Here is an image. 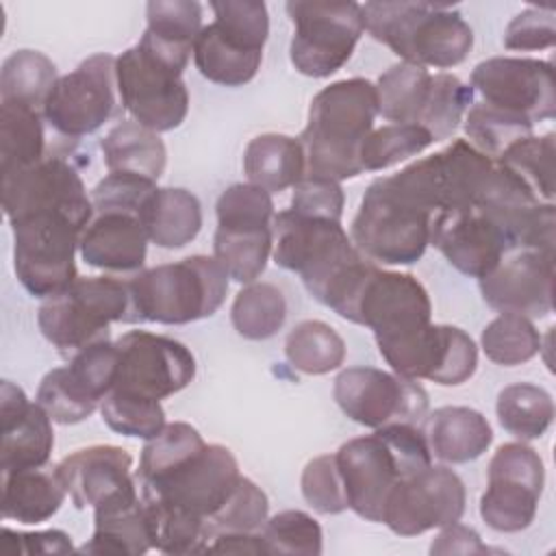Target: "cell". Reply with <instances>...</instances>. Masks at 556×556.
<instances>
[{
    "label": "cell",
    "mask_w": 556,
    "mask_h": 556,
    "mask_svg": "<svg viewBox=\"0 0 556 556\" xmlns=\"http://www.w3.org/2000/svg\"><path fill=\"white\" fill-rule=\"evenodd\" d=\"M135 480L152 549L195 554L206 552L208 521L232 495L241 471L228 447L208 445L191 424L172 421L146 441Z\"/></svg>",
    "instance_id": "1"
},
{
    "label": "cell",
    "mask_w": 556,
    "mask_h": 556,
    "mask_svg": "<svg viewBox=\"0 0 556 556\" xmlns=\"http://www.w3.org/2000/svg\"><path fill=\"white\" fill-rule=\"evenodd\" d=\"M378 117L376 85L345 78L324 87L311 102L308 122L298 137L311 178L348 180L363 174L361 146Z\"/></svg>",
    "instance_id": "2"
},
{
    "label": "cell",
    "mask_w": 556,
    "mask_h": 556,
    "mask_svg": "<svg viewBox=\"0 0 556 556\" xmlns=\"http://www.w3.org/2000/svg\"><path fill=\"white\" fill-rule=\"evenodd\" d=\"M348 508L361 519L382 523L393 486L430 467L432 454L417 424H389L374 434L356 437L334 452Z\"/></svg>",
    "instance_id": "3"
},
{
    "label": "cell",
    "mask_w": 556,
    "mask_h": 556,
    "mask_svg": "<svg viewBox=\"0 0 556 556\" xmlns=\"http://www.w3.org/2000/svg\"><path fill=\"white\" fill-rule=\"evenodd\" d=\"M365 30L404 63L447 70L460 65L473 48V30L450 4L365 2Z\"/></svg>",
    "instance_id": "4"
},
{
    "label": "cell",
    "mask_w": 556,
    "mask_h": 556,
    "mask_svg": "<svg viewBox=\"0 0 556 556\" xmlns=\"http://www.w3.org/2000/svg\"><path fill=\"white\" fill-rule=\"evenodd\" d=\"M191 52L193 48L174 46L143 33L139 43L115 59L122 109L154 132L178 128L189 111L182 72Z\"/></svg>",
    "instance_id": "5"
},
{
    "label": "cell",
    "mask_w": 556,
    "mask_h": 556,
    "mask_svg": "<svg viewBox=\"0 0 556 556\" xmlns=\"http://www.w3.org/2000/svg\"><path fill=\"white\" fill-rule=\"evenodd\" d=\"M274 250L276 265L302 278L306 291L324 306L343 291V285L367 261L341 222L326 217L300 215L291 208L274 215Z\"/></svg>",
    "instance_id": "6"
},
{
    "label": "cell",
    "mask_w": 556,
    "mask_h": 556,
    "mask_svg": "<svg viewBox=\"0 0 556 556\" xmlns=\"http://www.w3.org/2000/svg\"><path fill=\"white\" fill-rule=\"evenodd\" d=\"M228 274L204 254L137 271L128 280L132 324H191L217 313L228 293Z\"/></svg>",
    "instance_id": "7"
},
{
    "label": "cell",
    "mask_w": 556,
    "mask_h": 556,
    "mask_svg": "<svg viewBox=\"0 0 556 556\" xmlns=\"http://www.w3.org/2000/svg\"><path fill=\"white\" fill-rule=\"evenodd\" d=\"M115 321L132 324L128 280L115 276H78L65 291L46 298L37 313L41 334L63 358L109 341Z\"/></svg>",
    "instance_id": "8"
},
{
    "label": "cell",
    "mask_w": 556,
    "mask_h": 556,
    "mask_svg": "<svg viewBox=\"0 0 556 556\" xmlns=\"http://www.w3.org/2000/svg\"><path fill=\"white\" fill-rule=\"evenodd\" d=\"M215 20L193 43L198 72L217 85L241 87L250 83L263 61L269 35V13L258 0L211 2Z\"/></svg>",
    "instance_id": "9"
},
{
    "label": "cell",
    "mask_w": 556,
    "mask_h": 556,
    "mask_svg": "<svg viewBox=\"0 0 556 556\" xmlns=\"http://www.w3.org/2000/svg\"><path fill=\"white\" fill-rule=\"evenodd\" d=\"M432 215L404 198L389 178H376L352 222V243L374 263L410 265L430 245Z\"/></svg>",
    "instance_id": "10"
},
{
    "label": "cell",
    "mask_w": 556,
    "mask_h": 556,
    "mask_svg": "<svg viewBox=\"0 0 556 556\" xmlns=\"http://www.w3.org/2000/svg\"><path fill=\"white\" fill-rule=\"evenodd\" d=\"M215 208L213 258L232 280L256 282L274 250L271 193L252 182H237L219 195Z\"/></svg>",
    "instance_id": "11"
},
{
    "label": "cell",
    "mask_w": 556,
    "mask_h": 556,
    "mask_svg": "<svg viewBox=\"0 0 556 556\" xmlns=\"http://www.w3.org/2000/svg\"><path fill=\"white\" fill-rule=\"evenodd\" d=\"M493 165L495 161L467 139H454L447 148L387 178L404 198L434 217L443 211L473 206Z\"/></svg>",
    "instance_id": "12"
},
{
    "label": "cell",
    "mask_w": 556,
    "mask_h": 556,
    "mask_svg": "<svg viewBox=\"0 0 556 556\" xmlns=\"http://www.w3.org/2000/svg\"><path fill=\"white\" fill-rule=\"evenodd\" d=\"M11 228L15 276L30 295L52 298L78 278L74 256L87 226L61 213H39Z\"/></svg>",
    "instance_id": "13"
},
{
    "label": "cell",
    "mask_w": 556,
    "mask_h": 556,
    "mask_svg": "<svg viewBox=\"0 0 556 556\" xmlns=\"http://www.w3.org/2000/svg\"><path fill=\"white\" fill-rule=\"evenodd\" d=\"M285 9L293 22L289 56L300 74L328 78L350 61L365 30L358 2L291 0Z\"/></svg>",
    "instance_id": "14"
},
{
    "label": "cell",
    "mask_w": 556,
    "mask_h": 556,
    "mask_svg": "<svg viewBox=\"0 0 556 556\" xmlns=\"http://www.w3.org/2000/svg\"><path fill=\"white\" fill-rule=\"evenodd\" d=\"M115 59L106 52L85 59L74 72L59 76L43 102V119L63 137L78 139L96 132L117 115Z\"/></svg>",
    "instance_id": "15"
},
{
    "label": "cell",
    "mask_w": 556,
    "mask_h": 556,
    "mask_svg": "<svg viewBox=\"0 0 556 556\" xmlns=\"http://www.w3.org/2000/svg\"><path fill=\"white\" fill-rule=\"evenodd\" d=\"M115 345L117 376L111 391L161 402L182 391L195 376L191 350L172 337L130 330Z\"/></svg>",
    "instance_id": "16"
},
{
    "label": "cell",
    "mask_w": 556,
    "mask_h": 556,
    "mask_svg": "<svg viewBox=\"0 0 556 556\" xmlns=\"http://www.w3.org/2000/svg\"><path fill=\"white\" fill-rule=\"evenodd\" d=\"M545 467L523 441L504 443L489 460V482L480 497V517L497 532L526 530L539 508Z\"/></svg>",
    "instance_id": "17"
},
{
    "label": "cell",
    "mask_w": 556,
    "mask_h": 556,
    "mask_svg": "<svg viewBox=\"0 0 556 556\" xmlns=\"http://www.w3.org/2000/svg\"><path fill=\"white\" fill-rule=\"evenodd\" d=\"M2 208L9 224L39 213H61L83 226L93 219V204L80 174L61 156L0 174Z\"/></svg>",
    "instance_id": "18"
},
{
    "label": "cell",
    "mask_w": 556,
    "mask_h": 556,
    "mask_svg": "<svg viewBox=\"0 0 556 556\" xmlns=\"http://www.w3.org/2000/svg\"><path fill=\"white\" fill-rule=\"evenodd\" d=\"M393 374L410 380H430L443 387L467 382L478 367L473 339L447 324H428L410 334L376 343Z\"/></svg>",
    "instance_id": "19"
},
{
    "label": "cell",
    "mask_w": 556,
    "mask_h": 556,
    "mask_svg": "<svg viewBox=\"0 0 556 556\" xmlns=\"http://www.w3.org/2000/svg\"><path fill=\"white\" fill-rule=\"evenodd\" d=\"M332 395L345 417L374 430L389 424L419 426L428 415V393L417 380L376 367L343 369Z\"/></svg>",
    "instance_id": "20"
},
{
    "label": "cell",
    "mask_w": 556,
    "mask_h": 556,
    "mask_svg": "<svg viewBox=\"0 0 556 556\" xmlns=\"http://www.w3.org/2000/svg\"><path fill=\"white\" fill-rule=\"evenodd\" d=\"M430 317V295L413 274L380 269L374 263L354 298L348 321L367 326L380 343L428 326Z\"/></svg>",
    "instance_id": "21"
},
{
    "label": "cell",
    "mask_w": 556,
    "mask_h": 556,
    "mask_svg": "<svg viewBox=\"0 0 556 556\" xmlns=\"http://www.w3.org/2000/svg\"><path fill=\"white\" fill-rule=\"evenodd\" d=\"M465 502L463 480L447 467L430 465L393 486L382 510V523L400 536H417L460 521Z\"/></svg>",
    "instance_id": "22"
},
{
    "label": "cell",
    "mask_w": 556,
    "mask_h": 556,
    "mask_svg": "<svg viewBox=\"0 0 556 556\" xmlns=\"http://www.w3.org/2000/svg\"><path fill=\"white\" fill-rule=\"evenodd\" d=\"M473 91L482 102L543 122L556 113L554 67L549 61L530 56H493L478 63L471 72Z\"/></svg>",
    "instance_id": "23"
},
{
    "label": "cell",
    "mask_w": 556,
    "mask_h": 556,
    "mask_svg": "<svg viewBox=\"0 0 556 556\" xmlns=\"http://www.w3.org/2000/svg\"><path fill=\"white\" fill-rule=\"evenodd\" d=\"M430 243L452 267L469 278H484L513 250L506 232L478 208L443 211L432 217Z\"/></svg>",
    "instance_id": "24"
},
{
    "label": "cell",
    "mask_w": 556,
    "mask_h": 556,
    "mask_svg": "<svg viewBox=\"0 0 556 556\" xmlns=\"http://www.w3.org/2000/svg\"><path fill=\"white\" fill-rule=\"evenodd\" d=\"M484 302L500 313H517L528 319L545 317L554 308V254L521 250L500 261L480 278Z\"/></svg>",
    "instance_id": "25"
},
{
    "label": "cell",
    "mask_w": 556,
    "mask_h": 556,
    "mask_svg": "<svg viewBox=\"0 0 556 556\" xmlns=\"http://www.w3.org/2000/svg\"><path fill=\"white\" fill-rule=\"evenodd\" d=\"M0 471L46 467L54 447L50 415L39 402H30L22 387L11 380L0 384Z\"/></svg>",
    "instance_id": "26"
},
{
    "label": "cell",
    "mask_w": 556,
    "mask_h": 556,
    "mask_svg": "<svg viewBox=\"0 0 556 556\" xmlns=\"http://www.w3.org/2000/svg\"><path fill=\"white\" fill-rule=\"evenodd\" d=\"M56 473L76 508H96L137 484L132 456L117 445L80 447L56 465Z\"/></svg>",
    "instance_id": "27"
},
{
    "label": "cell",
    "mask_w": 556,
    "mask_h": 556,
    "mask_svg": "<svg viewBox=\"0 0 556 556\" xmlns=\"http://www.w3.org/2000/svg\"><path fill=\"white\" fill-rule=\"evenodd\" d=\"M148 241V232L137 215L104 211L93 213V219L80 235L78 252L87 265L104 271H141Z\"/></svg>",
    "instance_id": "28"
},
{
    "label": "cell",
    "mask_w": 556,
    "mask_h": 556,
    "mask_svg": "<svg viewBox=\"0 0 556 556\" xmlns=\"http://www.w3.org/2000/svg\"><path fill=\"white\" fill-rule=\"evenodd\" d=\"M93 534L78 549L83 554L139 556L152 549L150 523L139 486H130L93 508Z\"/></svg>",
    "instance_id": "29"
},
{
    "label": "cell",
    "mask_w": 556,
    "mask_h": 556,
    "mask_svg": "<svg viewBox=\"0 0 556 556\" xmlns=\"http://www.w3.org/2000/svg\"><path fill=\"white\" fill-rule=\"evenodd\" d=\"M421 430L432 458L452 465L480 458L493 443L491 424L469 406H441L426 415Z\"/></svg>",
    "instance_id": "30"
},
{
    "label": "cell",
    "mask_w": 556,
    "mask_h": 556,
    "mask_svg": "<svg viewBox=\"0 0 556 556\" xmlns=\"http://www.w3.org/2000/svg\"><path fill=\"white\" fill-rule=\"evenodd\" d=\"M67 491L56 467L2 473V517L26 526L48 521L65 502Z\"/></svg>",
    "instance_id": "31"
},
{
    "label": "cell",
    "mask_w": 556,
    "mask_h": 556,
    "mask_svg": "<svg viewBox=\"0 0 556 556\" xmlns=\"http://www.w3.org/2000/svg\"><path fill=\"white\" fill-rule=\"evenodd\" d=\"M248 180L267 193L295 187L306 174L304 148L298 137L265 132L254 137L243 152Z\"/></svg>",
    "instance_id": "32"
},
{
    "label": "cell",
    "mask_w": 556,
    "mask_h": 556,
    "mask_svg": "<svg viewBox=\"0 0 556 556\" xmlns=\"http://www.w3.org/2000/svg\"><path fill=\"white\" fill-rule=\"evenodd\" d=\"M141 224L154 245L178 250L202 228L200 200L182 187H159L141 211Z\"/></svg>",
    "instance_id": "33"
},
{
    "label": "cell",
    "mask_w": 556,
    "mask_h": 556,
    "mask_svg": "<svg viewBox=\"0 0 556 556\" xmlns=\"http://www.w3.org/2000/svg\"><path fill=\"white\" fill-rule=\"evenodd\" d=\"M104 165L115 174H132L156 182L167 163V150L159 132L135 119H122L100 143Z\"/></svg>",
    "instance_id": "34"
},
{
    "label": "cell",
    "mask_w": 556,
    "mask_h": 556,
    "mask_svg": "<svg viewBox=\"0 0 556 556\" xmlns=\"http://www.w3.org/2000/svg\"><path fill=\"white\" fill-rule=\"evenodd\" d=\"M432 87V74L410 63H397L376 83L378 115L391 124H417L424 115Z\"/></svg>",
    "instance_id": "35"
},
{
    "label": "cell",
    "mask_w": 556,
    "mask_h": 556,
    "mask_svg": "<svg viewBox=\"0 0 556 556\" xmlns=\"http://www.w3.org/2000/svg\"><path fill=\"white\" fill-rule=\"evenodd\" d=\"M46 156L41 113L17 102H0V174L35 165Z\"/></svg>",
    "instance_id": "36"
},
{
    "label": "cell",
    "mask_w": 556,
    "mask_h": 556,
    "mask_svg": "<svg viewBox=\"0 0 556 556\" xmlns=\"http://www.w3.org/2000/svg\"><path fill=\"white\" fill-rule=\"evenodd\" d=\"M56 76V65L37 50H15L0 70V102H17L43 109Z\"/></svg>",
    "instance_id": "37"
},
{
    "label": "cell",
    "mask_w": 556,
    "mask_h": 556,
    "mask_svg": "<svg viewBox=\"0 0 556 556\" xmlns=\"http://www.w3.org/2000/svg\"><path fill=\"white\" fill-rule=\"evenodd\" d=\"M285 354L293 369L308 376H324L345 361V341L326 321H300L285 339Z\"/></svg>",
    "instance_id": "38"
},
{
    "label": "cell",
    "mask_w": 556,
    "mask_h": 556,
    "mask_svg": "<svg viewBox=\"0 0 556 556\" xmlns=\"http://www.w3.org/2000/svg\"><path fill=\"white\" fill-rule=\"evenodd\" d=\"M495 410L506 432L521 441H532L543 437L552 426L554 400L543 387L515 382L500 391Z\"/></svg>",
    "instance_id": "39"
},
{
    "label": "cell",
    "mask_w": 556,
    "mask_h": 556,
    "mask_svg": "<svg viewBox=\"0 0 556 556\" xmlns=\"http://www.w3.org/2000/svg\"><path fill=\"white\" fill-rule=\"evenodd\" d=\"M230 319L243 339H269L287 319V300L282 291L269 282H250L235 295Z\"/></svg>",
    "instance_id": "40"
},
{
    "label": "cell",
    "mask_w": 556,
    "mask_h": 556,
    "mask_svg": "<svg viewBox=\"0 0 556 556\" xmlns=\"http://www.w3.org/2000/svg\"><path fill=\"white\" fill-rule=\"evenodd\" d=\"M554 156L556 135L547 132L515 141L495 161L510 169L541 202H554Z\"/></svg>",
    "instance_id": "41"
},
{
    "label": "cell",
    "mask_w": 556,
    "mask_h": 556,
    "mask_svg": "<svg viewBox=\"0 0 556 556\" xmlns=\"http://www.w3.org/2000/svg\"><path fill=\"white\" fill-rule=\"evenodd\" d=\"M532 126L534 124L523 115L491 106L486 102H473L465 113V132L469 143L493 161L515 141L530 137Z\"/></svg>",
    "instance_id": "42"
},
{
    "label": "cell",
    "mask_w": 556,
    "mask_h": 556,
    "mask_svg": "<svg viewBox=\"0 0 556 556\" xmlns=\"http://www.w3.org/2000/svg\"><path fill=\"white\" fill-rule=\"evenodd\" d=\"M480 343L489 361L515 367L534 358L541 352L543 339L532 319L517 313H500L482 330Z\"/></svg>",
    "instance_id": "43"
},
{
    "label": "cell",
    "mask_w": 556,
    "mask_h": 556,
    "mask_svg": "<svg viewBox=\"0 0 556 556\" xmlns=\"http://www.w3.org/2000/svg\"><path fill=\"white\" fill-rule=\"evenodd\" d=\"M434 143L432 135L417 124H384L374 128L361 146L363 172L393 167Z\"/></svg>",
    "instance_id": "44"
},
{
    "label": "cell",
    "mask_w": 556,
    "mask_h": 556,
    "mask_svg": "<svg viewBox=\"0 0 556 556\" xmlns=\"http://www.w3.org/2000/svg\"><path fill=\"white\" fill-rule=\"evenodd\" d=\"M469 104H473V89L469 85L454 74H432V87L419 126H424L434 141L447 139L463 122Z\"/></svg>",
    "instance_id": "45"
},
{
    "label": "cell",
    "mask_w": 556,
    "mask_h": 556,
    "mask_svg": "<svg viewBox=\"0 0 556 556\" xmlns=\"http://www.w3.org/2000/svg\"><path fill=\"white\" fill-rule=\"evenodd\" d=\"M258 534L265 554L317 556L324 547L321 526L304 510H282L274 517H267Z\"/></svg>",
    "instance_id": "46"
},
{
    "label": "cell",
    "mask_w": 556,
    "mask_h": 556,
    "mask_svg": "<svg viewBox=\"0 0 556 556\" xmlns=\"http://www.w3.org/2000/svg\"><path fill=\"white\" fill-rule=\"evenodd\" d=\"M104 424L124 437L152 439L165 428V410L161 402L141 400L119 391H109L100 402Z\"/></svg>",
    "instance_id": "47"
},
{
    "label": "cell",
    "mask_w": 556,
    "mask_h": 556,
    "mask_svg": "<svg viewBox=\"0 0 556 556\" xmlns=\"http://www.w3.org/2000/svg\"><path fill=\"white\" fill-rule=\"evenodd\" d=\"M37 402L52 421L70 426L87 419L100 404L76 382L70 367L50 369L37 389Z\"/></svg>",
    "instance_id": "48"
},
{
    "label": "cell",
    "mask_w": 556,
    "mask_h": 556,
    "mask_svg": "<svg viewBox=\"0 0 556 556\" xmlns=\"http://www.w3.org/2000/svg\"><path fill=\"white\" fill-rule=\"evenodd\" d=\"M267 510H269V502L263 489L250 478L241 476L228 502L208 521V528H206L208 543L219 534L258 532L267 521Z\"/></svg>",
    "instance_id": "49"
},
{
    "label": "cell",
    "mask_w": 556,
    "mask_h": 556,
    "mask_svg": "<svg viewBox=\"0 0 556 556\" xmlns=\"http://www.w3.org/2000/svg\"><path fill=\"white\" fill-rule=\"evenodd\" d=\"M146 33L167 43L193 48L202 26V4L193 0H152L146 7Z\"/></svg>",
    "instance_id": "50"
},
{
    "label": "cell",
    "mask_w": 556,
    "mask_h": 556,
    "mask_svg": "<svg viewBox=\"0 0 556 556\" xmlns=\"http://www.w3.org/2000/svg\"><path fill=\"white\" fill-rule=\"evenodd\" d=\"M156 182L132 176V174H115L109 172L89 193L93 213L104 211H122L132 213L141 219V211L148 202V198L156 191Z\"/></svg>",
    "instance_id": "51"
},
{
    "label": "cell",
    "mask_w": 556,
    "mask_h": 556,
    "mask_svg": "<svg viewBox=\"0 0 556 556\" xmlns=\"http://www.w3.org/2000/svg\"><path fill=\"white\" fill-rule=\"evenodd\" d=\"M302 495L321 515H339L348 510L341 476L334 454H324L306 463L302 471Z\"/></svg>",
    "instance_id": "52"
},
{
    "label": "cell",
    "mask_w": 556,
    "mask_h": 556,
    "mask_svg": "<svg viewBox=\"0 0 556 556\" xmlns=\"http://www.w3.org/2000/svg\"><path fill=\"white\" fill-rule=\"evenodd\" d=\"M556 41L554 11L543 7H530L515 15L504 33V46L508 50H543Z\"/></svg>",
    "instance_id": "53"
},
{
    "label": "cell",
    "mask_w": 556,
    "mask_h": 556,
    "mask_svg": "<svg viewBox=\"0 0 556 556\" xmlns=\"http://www.w3.org/2000/svg\"><path fill=\"white\" fill-rule=\"evenodd\" d=\"M343 204H345V195H343V189L339 182L304 176L293 187V198H291L289 208L300 215L326 217V219L341 222Z\"/></svg>",
    "instance_id": "54"
},
{
    "label": "cell",
    "mask_w": 556,
    "mask_h": 556,
    "mask_svg": "<svg viewBox=\"0 0 556 556\" xmlns=\"http://www.w3.org/2000/svg\"><path fill=\"white\" fill-rule=\"evenodd\" d=\"M4 549L11 554H67L74 552L72 536L63 530H39V532H15L2 530Z\"/></svg>",
    "instance_id": "55"
},
{
    "label": "cell",
    "mask_w": 556,
    "mask_h": 556,
    "mask_svg": "<svg viewBox=\"0 0 556 556\" xmlns=\"http://www.w3.org/2000/svg\"><path fill=\"white\" fill-rule=\"evenodd\" d=\"M432 554H486L489 547L480 541V534L473 528L450 523L430 545Z\"/></svg>",
    "instance_id": "56"
},
{
    "label": "cell",
    "mask_w": 556,
    "mask_h": 556,
    "mask_svg": "<svg viewBox=\"0 0 556 556\" xmlns=\"http://www.w3.org/2000/svg\"><path fill=\"white\" fill-rule=\"evenodd\" d=\"M206 552H245V554H265L258 532H232L215 536Z\"/></svg>",
    "instance_id": "57"
}]
</instances>
